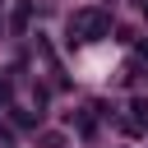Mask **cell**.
Wrapping results in <instances>:
<instances>
[{
	"mask_svg": "<svg viewBox=\"0 0 148 148\" xmlns=\"http://www.w3.org/2000/svg\"><path fill=\"white\" fill-rule=\"evenodd\" d=\"M139 56H148V42H139Z\"/></svg>",
	"mask_w": 148,
	"mask_h": 148,
	"instance_id": "3",
	"label": "cell"
},
{
	"mask_svg": "<svg viewBox=\"0 0 148 148\" xmlns=\"http://www.w3.org/2000/svg\"><path fill=\"white\" fill-rule=\"evenodd\" d=\"M139 9H143V14H148V0H139Z\"/></svg>",
	"mask_w": 148,
	"mask_h": 148,
	"instance_id": "4",
	"label": "cell"
},
{
	"mask_svg": "<svg viewBox=\"0 0 148 148\" xmlns=\"http://www.w3.org/2000/svg\"><path fill=\"white\" fill-rule=\"evenodd\" d=\"M28 18H32V5L23 0V5L14 9V32H23V28H28Z\"/></svg>",
	"mask_w": 148,
	"mask_h": 148,
	"instance_id": "2",
	"label": "cell"
},
{
	"mask_svg": "<svg viewBox=\"0 0 148 148\" xmlns=\"http://www.w3.org/2000/svg\"><path fill=\"white\" fill-rule=\"evenodd\" d=\"M65 32H69V42H102V37L111 32V14H106V9H97V5L74 9V14H69V23H65Z\"/></svg>",
	"mask_w": 148,
	"mask_h": 148,
	"instance_id": "1",
	"label": "cell"
}]
</instances>
